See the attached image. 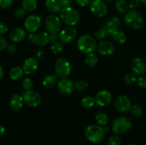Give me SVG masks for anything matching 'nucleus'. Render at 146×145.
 I'll return each instance as SVG.
<instances>
[{"label":"nucleus","instance_id":"1","mask_svg":"<svg viewBox=\"0 0 146 145\" xmlns=\"http://www.w3.org/2000/svg\"><path fill=\"white\" fill-rule=\"evenodd\" d=\"M60 18L61 21L69 26H74L78 24L81 19L79 13L71 7L62 8L60 11Z\"/></svg>","mask_w":146,"mask_h":145},{"label":"nucleus","instance_id":"2","mask_svg":"<svg viewBox=\"0 0 146 145\" xmlns=\"http://www.w3.org/2000/svg\"><path fill=\"white\" fill-rule=\"evenodd\" d=\"M77 48L83 53H94L97 48L96 40L90 35H82L77 41Z\"/></svg>","mask_w":146,"mask_h":145},{"label":"nucleus","instance_id":"3","mask_svg":"<svg viewBox=\"0 0 146 145\" xmlns=\"http://www.w3.org/2000/svg\"><path fill=\"white\" fill-rule=\"evenodd\" d=\"M105 130L102 126L98 125H91L85 129V136L88 141L92 143H99L104 139Z\"/></svg>","mask_w":146,"mask_h":145},{"label":"nucleus","instance_id":"4","mask_svg":"<svg viewBox=\"0 0 146 145\" xmlns=\"http://www.w3.org/2000/svg\"><path fill=\"white\" fill-rule=\"evenodd\" d=\"M124 19L127 25L133 29H141L144 25L143 17L137 10L128 11L125 14Z\"/></svg>","mask_w":146,"mask_h":145},{"label":"nucleus","instance_id":"5","mask_svg":"<svg viewBox=\"0 0 146 145\" xmlns=\"http://www.w3.org/2000/svg\"><path fill=\"white\" fill-rule=\"evenodd\" d=\"M54 71L56 75L60 78H66L71 72V65L68 60L60 58L56 61L54 64Z\"/></svg>","mask_w":146,"mask_h":145},{"label":"nucleus","instance_id":"6","mask_svg":"<svg viewBox=\"0 0 146 145\" xmlns=\"http://www.w3.org/2000/svg\"><path fill=\"white\" fill-rule=\"evenodd\" d=\"M132 126L131 120L125 117L116 118L112 124V130L117 135L123 134L128 132Z\"/></svg>","mask_w":146,"mask_h":145},{"label":"nucleus","instance_id":"7","mask_svg":"<svg viewBox=\"0 0 146 145\" xmlns=\"http://www.w3.org/2000/svg\"><path fill=\"white\" fill-rule=\"evenodd\" d=\"M23 99L26 105L30 107H36L42 101L41 95L34 90H27L23 94Z\"/></svg>","mask_w":146,"mask_h":145},{"label":"nucleus","instance_id":"8","mask_svg":"<svg viewBox=\"0 0 146 145\" xmlns=\"http://www.w3.org/2000/svg\"><path fill=\"white\" fill-rule=\"evenodd\" d=\"M45 26L49 34H57L61 31V18L55 14H51L48 16L45 21Z\"/></svg>","mask_w":146,"mask_h":145},{"label":"nucleus","instance_id":"9","mask_svg":"<svg viewBox=\"0 0 146 145\" xmlns=\"http://www.w3.org/2000/svg\"><path fill=\"white\" fill-rule=\"evenodd\" d=\"M90 11L96 16L102 17L108 13V8L103 0H92L90 4Z\"/></svg>","mask_w":146,"mask_h":145},{"label":"nucleus","instance_id":"10","mask_svg":"<svg viewBox=\"0 0 146 145\" xmlns=\"http://www.w3.org/2000/svg\"><path fill=\"white\" fill-rule=\"evenodd\" d=\"M41 25V18L36 14L28 16L24 21L25 29L29 33H35Z\"/></svg>","mask_w":146,"mask_h":145},{"label":"nucleus","instance_id":"11","mask_svg":"<svg viewBox=\"0 0 146 145\" xmlns=\"http://www.w3.org/2000/svg\"><path fill=\"white\" fill-rule=\"evenodd\" d=\"M57 89L64 95H69L74 90V82L68 78H62L57 83Z\"/></svg>","mask_w":146,"mask_h":145},{"label":"nucleus","instance_id":"12","mask_svg":"<svg viewBox=\"0 0 146 145\" xmlns=\"http://www.w3.org/2000/svg\"><path fill=\"white\" fill-rule=\"evenodd\" d=\"M115 107L118 111L122 113L128 112L132 107L129 98L124 95H121L116 98L115 100Z\"/></svg>","mask_w":146,"mask_h":145},{"label":"nucleus","instance_id":"13","mask_svg":"<svg viewBox=\"0 0 146 145\" xmlns=\"http://www.w3.org/2000/svg\"><path fill=\"white\" fill-rule=\"evenodd\" d=\"M77 36V31L72 26L66 27L61 30L58 35L60 41L63 44H68L76 38Z\"/></svg>","mask_w":146,"mask_h":145},{"label":"nucleus","instance_id":"14","mask_svg":"<svg viewBox=\"0 0 146 145\" xmlns=\"http://www.w3.org/2000/svg\"><path fill=\"white\" fill-rule=\"evenodd\" d=\"M94 99H95L96 104L97 105L100 107H106L108 106L111 103L113 99V96L111 92L104 90L99 91L96 95Z\"/></svg>","mask_w":146,"mask_h":145},{"label":"nucleus","instance_id":"15","mask_svg":"<svg viewBox=\"0 0 146 145\" xmlns=\"http://www.w3.org/2000/svg\"><path fill=\"white\" fill-rule=\"evenodd\" d=\"M98 53L103 55H112L115 52V47L112 42L106 40H103L97 45Z\"/></svg>","mask_w":146,"mask_h":145},{"label":"nucleus","instance_id":"16","mask_svg":"<svg viewBox=\"0 0 146 145\" xmlns=\"http://www.w3.org/2000/svg\"><path fill=\"white\" fill-rule=\"evenodd\" d=\"M120 25H121V21L119 18L117 16L111 17L108 20H107L103 25V28L106 31L107 34L111 36L116 31L119 30Z\"/></svg>","mask_w":146,"mask_h":145},{"label":"nucleus","instance_id":"17","mask_svg":"<svg viewBox=\"0 0 146 145\" xmlns=\"http://www.w3.org/2000/svg\"><path fill=\"white\" fill-rule=\"evenodd\" d=\"M38 68V61L34 58H27L23 63L22 68L24 70V73L27 75H32L35 73Z\"/></svg>","mask_w":146,"mask_h":145},{"label":"nucleus","instance_id":"18","mask_svg":"<svg viewBox=\"0 0 146 145\" xmlns=\"http://www.w3.org/2000/svg\"><path fill=\"white\" fill-rule=\"evenodd\" d=\"M131 67L133 73L138 75H143L146 71L145 61L141 58H135L131 63Z\"/></svg>","mask_w":146,"mask_h":145},{"label":"nucleus","instance_id":"19","mask_svg":"<svg viewBox=\"0 0 146 145\" xmlns=\"http://www.w3.org/2000/svg\"><path fill=\"white\" fill-rule=\"evenodd\" d=\"M26 31L23 28L17 27L14 28L9 34V38L13 43H19L25 38Z\"/></svg>","mask_w":146,"mask_h":145},{"label":"nucleus","instance_id":"20","mask_svg":"<svg viewBox=\"0 0 146 145\" xmlns=\"http://www.w3.org/2000/svg\"><path fill=\"white\" fill-rule=\"evenodd\" d=\"M24 99L21 95L19 94H14L9 100L10 108L13 111H19L24 105Z\"/></svg>","mask_w":146,"mask_h":145},{"label":"nucleus","instance_id":"21","mask_svg":"<svg viewBox=\"0 0 146 145\" xmlns=\"http://www.w3.org/2000/svg\"><path fill=\"white\" fill-rule=\"evenodd\" d=\"M45 7L49 12L52 14L60 13L62 9V7L58 0H46Z\"/></svg>","mask_w":146,"mask_h":145},{"label":"nucleus","instance_id":"22","mask_svg":"<svg viewBox=\"0 0 146 145\" xmlns=\"http://www.w3.org/2000/svg\"><path fill=\"white\" fill-rule=\"evenodd\" d=\"M50 43V34L46 32H41L36 34V44L38 45H46Z\"/></svg>","mask_w":146,"mask_h":145},{"label":"nucleus","instance_id":"23","mask_svg":"<svg viewBox=\"0 0 146 145\" xmlns=\"http://www.w3.org/2000/svg\"><path fill=\"white\" fill-rule=\"evenodd\" d=\"M24 70L20 66H14L10 70L9 77L13 80H18L24 75Z\"/></svg>","mask_w":146,"mask_h":145},{"label":"nucleus","instance_id":"24","mask_svg":"<svg viewBox=\"0 0 146 145\" xmlns=\"http://www.w3.org/2000/svg\"><path fill=\"white\" fill-rule=\"evenodd\" d=\"M111 37L112 39L113 40L114 42L117 43L118 44H123L127 40V36L125 33L121 30H118L113 34H111Z\"/></svg>","mask_w":146,"mask_h":145},{"label":"nucleus","instance_id":"25","mask_svg":"<svg viewBox=\"0 0 146 145\" xmlns=\"http://www.w3.org/2000/svg\"><path fill=\"white\" fill-rule=\"evenodd\" d=\"M115 9L121 14H126L129 10V4L125 0H117L115 4Z\"/></svg>","mask_w":146,"mask_h":145},{"label":"nucleus","instance_id":"26","mask_svg":"<svg viewBox=\"0 0 146 145\" xmlns=\"http://www.w3.org/2000/svg\"><path fill=\"white\" fill-rule=\"evenodd\" d=\"M57 82V76L54 75H48L43 79L42 84L45 88H51L56 85Z\"/></svg>","mask_w":146,"mask_h":145},{"label":"nucleus","instance_id":"27","mask_svg":"<svg viewBox=\"0 0 146 145\" xmlns=\"http://www.w3.org/2000/svg\"><path fill=\"white\" fill-rule=\"evenodd\" d=\"M38 5L37 0H23L22 7L27 11H33L36 9Z\"/></svg>","mask_w":146,"mask_h":145},{"label":"nucleus","instance_id":"28","mask_svg":"<svg viewBox=\"0 0 146 145\" xmlns=\"http://www.w3.org/2000/svg\"><path fill=\"white\" fill-rule=\"evenodd\" d=\"M85 63L88 67L94 68L98 63V58L94 53H88L85 57Z\"/></svg>","mask_w":146,"mask_h":145},{"label":"nucleus","instance_id":"29","mask_svg":"<svg viewBox=\"0 0 146 145\" xmlns=\"http://www.w3.org/2000/svg\"><path fill=\"white\" fill-rule=\"evenodd\" d=\"M108 115L104 112H99L96 115V121L100 126H105L108 122Z\"/></svg>","mask_w":146,"mask_h":145},{"label":"nucleus","instance_id":"30","mask_svg":"<svg viewBox=\"0 0 146 145\" xmlns=\"http://www.w3.org/2000/svg\"><path fill=\"white\" fill-rule=\"evenodd\" d=\"M95 99L91 96H86L84 98L81 100V105L86 109L92 108L95 105Z\"/></svg>","mask_w":146,"mask_h":145},{"label":"nucleus","instance_id":"31","mask_svg":"<svg viewBox=\"0 0 146 145\" xmlns=\"http://www.w3.org/2000/svg\"><path fill=\"white\" fill-rule=\"evenodd\" d=\"M88 86L89 85H88V82L84 80H79L74 82V88L80 92H84V91L86 90L88 88Z\"/></svg>","mask_w":146,"mask_h":145},{"label":"nucleus","instance_id":"32","mask_svg":"<svg viewBox=\"0 0 146 145\" xmlns=\"http://www.w3.org/2000/svg\"><path fill=\"white\" fill-rule=\"evenodd\" d=\"M64 46L63 43L57 41V42L54 43V44H52V45H51V51H52L53 53L59 54L62 52L63 50H64Z\"/></svg>","mask_w":146,"mask_h":145},{"label":"nucleus","instance_id":"33","mask_svg":"<svg viewBox=\"0 0 146 145\" xmlns=\"http://www.w3.org/2000/svg\"><path fill=\"white\" fill-rule=\"evenodd\" d=\"M130 111H131V115H133L134 117H140L143 114V108L141 106L137 105H135L131 107V110Z\"/></svg>","mask_w":146,"mask_h":145},{"label":"nucleus","instance_id":"34","mask_svg":"<svg viewBox=\"0 0 146 145\" xmlns=\"http://www.w3.org/2000/svg\"><path fill=\"white\" fill-rule=\"evenodd\" d=\"M124 81L128 85H132L135 81H137L136 75L133 72H128L124 77Z\"/></svg>","mask_w":146,"mask_h":145},{"label":"nucleus","instance_id":"35","mask_svg":"<svg viewBox=\"0 0 146 145\" xmlns=\"http://www.w3.org/2000/svg\"><path fill=\"white\" fill-rule=\"evenodd\" d=\"M21 86L24 90H30L33 88V81L31 78H26L21 82Z\"/></svg>","mask_w":146,"mask_h":145},{"label":"nucleus","instance_id":"36","mask_svg":"<svg viewBox=\"0 0 146 145\" xmlns=\"http://www.w3.org/2000/svg\"><path fill=\"white\" fill-rule=\"evenodd\" d=\"M106 31H105V29L103 27L101 28H99V29L97 30L95 32V34H94L95 38H96L97 40H99V41H103L105 38V37L106 36Z\"/></svg>","mask_w":146,"mask_h":145},{"label":"nucleus","instance_id":"37","mask_svg":"<svg viewBox=\"0 0 146 145\" xmlns=\"http://www.w3.org/2000/svg\"><path fill=\"white\" fill-rule=\"evenodd\" d=\"M26 13H27V11L24 9V8H19L14 11V17L17 19H21V18H24L26 16Z\"/></svg>","mask_w":146,"mask_h":145},{"label":"nucleus","instance_id":"38","mask_svg":"<svg viewBox=\"0 0 146 145\" xmlns=\"http://www.w3.org/2000/svg\"><path fill=\"white\" fill-rule=\"evenodd\" d=\"M108 145H121V139L120 136L117 134L111 136L108 142Z\"/></svg>","mask_w":146,"mask_h":145},{"label":"nucleus","instance_id":"39","mask_svg":"<svg viewBox=\"0 0 146 145\" xmlns=\"http://www.w3.org/2000/svg\"><path fill=\"white\" fill-rule=\"evenodd\" d=\"M14 0H0V7L4 9H9L14 4Z\"/></svg>","mask_w":146,"mask_h":145},{"label":"nucleus","instance_id":"40","mask_svg":"<svg viewBox=\"0 0 146 145\" xmlns=\"http://www.w3.org/2000/svg\"><path fill=\"white\" fill-rule=\"evenodd\" d=\"M141 0H131L129 3V8L131 10H137L141 5Z\"/></svg>","mask_w":146,"mask_h":145},{"label":"nucleus","instance_id":"41","mask_svg":"<svg viewBox=\"0 0 146 145\" xmlns=\"http://www.w3.org/2000/svg\"><path fill=\"white\" fill-rule=\"evenodd\" d=\"M45 55V52L43 49H38L34 53V58L36 59L37 61H40V60L43 59V58Z\"/></svg>","mask_w":146,"mask_h":145},{"label":"nucleus","instance_id":"42","mask_svg":"<svg viewBox=\"0 0 146 145\" xmlns=\"http://www.w3.org/2000/svg\"><path fill=\"white\" fill-rule=\"evenodd\" d=\"M137 83L141 88L146 89V76H141L137 79Z\"/></svg>","mask_w":146,"mask_h":145},{"label":"nucleus","instance_id":"43","mask_svg":"<svg viewBox=\"0 0 146 145\" xmlns=\"http://www.w3.org/2000/svg\"><path fill=\"white\" fill-rule=\"evenodd\" d=\"M7 45H8L7 40L4 37L0 36V52L7 49Z\"/></svg>","mask_w":146,"mask_h":145},{"label":"nucleus","instance_id":"44","mask_svg":"<svg viewBox=\"0 0 146 145\" xmlns=\"http://www.w3.org/2000/svg\"><path fill=\"white\" fill-rule=\"evenodd\" d=\"M7 51L8 52V53L9 54H14L17 53V45L14 44H8L7 47Z\"/></svg>","mask_w":146,"mask_h":145},{"label":"nucleus","instance_id":"45","mask_svg":"<svg viewBox=\"0 0 146 145\" xmlns=\"http://www.w3.org/2000/svg\"><path fill=\"white\" fill-rule=\"evenodd\" d=\"M8 25L3 21H0V35L5 34L8 31Z\"/></svg>","mask_w":146,"mask_h":145},{"label":"nucleus","instance_id":"46","mask_svg":"<svg viewBox=\"0 0 146 145\" xmlns=\"http://www.w3.org/2000/svg\"><path fill=\"white\" fill-rule=\"evenodd\" d=\"M58 1L63 8L71 7V0H58Z\"/></svg>","mask_w":146,"mask_h":145},{"label":"nucleus","instance_id":"47","mask_svg":"<svg viewBox=\"0 0 146 145\" xmlns=\"http://www.w3.org/2000/svg\"><path fill=\"white\" fill-rule=\"evenodd\" d=\"M75 1L77 3V4H78L81 7H86V6L91 4L92 0H75Z\"/></svg>","mask_w":146,"mask_h":145},{"label":"nucleus","instance_id":"48","mask_svg":"<svg viewBox=\"0 0 146 145\" xmlns=\"http://www.w3.org/2000/svg\"><path fill=\"white\" fill-rule=\"evenodd\" d=\"M50 34V43L51 44H54V43L57 42L58 40L59 39L58 36L57 34Z\"/></svg>","mask_w":146,"mask_h":145},{"label":"nucleus","instance_id":"49","mask_svg":"<svg viewBox=\"0 0 146 145\" xmlns=\"http://www.w3.org/2000/svg\"><path fill=\"white\" fill-rule=\"evenodd\" d=\"M28 38L31 44H36V34L35 33H30L28 36Z\"/></svg>","mask_w":146,"mask_h":145},{"label":"nucleus","instance_id":"50","mask_svg":"<svg viewBox=\"0 0 146 145\" xmlns=\"http://www.w3.org/2000/svg\"><path fill=\"white\" fill-rule=\"evenodd\" d=\"M6 128L3 125H0V136H2L5 134Z\"/></svg>","mask_w":146,"mask_h":145},{"label":"nucleus","instance_id":"51","mask_svg":"<svg viewBox=\"0 0 146 145\" xmlns=\"http://www.w3.org/2000/svg\"><path fill=\"white\" fill-rule=\"evenodd\" d=\"M4 68H3L2 66L0 65V80H1L3 78V77H4Z\"/></svg>","mask_w":146,"mask_h":145},{"label":"nucleus","instance_id":"52","mask_svg":"<svg viewBox=\"0 0 146 145\" xmlns=\"http://www.w3.org/2000/svg\"><path fill=\"white\" fill-rule=\"evenodd\" d=\"M141 4H143L144 6H145L146 7V0H141Z\"/></svg>","mask_w":146,"mask_h":145},{"label":"nucleus","instance_id":"53","mask_svg":"<svg viewBox=\"0 0 146 145\" xmlns=\"http://www.w3.org/2000/svg\"><path fill=\"white\" fill-rule=\"evenodd\" d=\"M103 1L106 3H111L113 0H103Z\"/></svg>","mask_w":146,"mask_h":145},{"label":"nucleus","instance_id":"54","mask_svg":"<svg viewBox=\"0 0 146 145\" xmlns=\"http://www.w3.org/2000/svg\"><path fill=\"white\" fill-rule=\"evenodd\" d=\"M130 145H138V144H131Z\"/></svg>","mask_w":146,"mask_h":145}]
</instances>
